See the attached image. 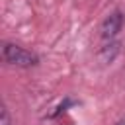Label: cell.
I'll use <instances>...</instances> for the list:
<instances>
[{
	"label": "cell",
	"mask_w": 125,
	"mask_h": 125,
	"mask_svg": "<svg viewBox=\"0 0 125 125\" xmlns=\"http://www.w3.org/2000/svg\"><path fill=\"white\" fill-rule=\"evenodd\" d=\"M121 25H123V14H121L119 10L111 12V14L102 21V27H100L102 37H104V39H111V37H115V35L121 31Z\"/></svg>",
	"instance_id": "cell-2"
},
{
	"label": "cell",
	"mask_w": 125,
	"mask_h": 125,
	"mask_svg": "<svg viewBox=\"0 0 125 125\" xmlns=\"http://www.w3.org/2000/svg\"><path fill=\"white\" fill-rule=\"evenodd\" d=\"M0 125H12V119H10V111L6 105H2V113H0Z\"/></svg>",
	"instance_id": "cell-3"
},
{
	"label": "cell",
	"mask_w": 125,
	"mask_h": 125,
	"mask_svg": "<svg viewBox=\"0 0 125 125\" xmlns=\"http://www.w3.org/2000/svg\"><path fill=\"white\" fill-rule=\"evenodd\" d=\"M2 59L4 62L8 64H14V66H35L39 62V57L20 45H14V43H4L2 45Z\"/></svg>",
	"instance_id": "cell-1"
}]
</instances>
